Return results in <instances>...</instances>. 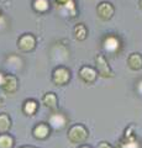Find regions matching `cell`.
<instances>
[{
	"label": "cell",
	"instance_id": "6da1fadb",
	"mask_svg": "<svg viewBox=\"0 0 142 148\" xmlns=\"http://www.w3.org/2000/svg\"><path fill=\"white\" fill-rule=\"evenodd\" d=\"M88 130L85 128V126L78 123L73 125V126L68 130V140L72 143H83L88 138Z\"/></svg>",
	"mask_w": 142,
	"mask_h": 148
},
{
	"label": "cell",
	"instance_id": "7a4b0ae2",
	"mask_svg": "<svg viewBox=\"0 0 142 148\" xmlns=\"http://www.w3.org/2000/svg\"><path fill=\"white\" fill-rule=\"evenodd\" d=\"M95 63H97V72L100 77L103 78H113L114 72L110 68L108 61L105 59L103 54H97L95 56Z\"/></svg>",
	"mask_w": 142,
	"mask_h": 148
},
{
	"label": "cell",
	"instance_id": "3957f363",
	"mask_svg": "<svg viewBox=\"0 0 142 148\" xmlns=\"http://www.w3.org/2000/svg\"><path fill=\"white\" fill-rule=\"evenodd\" d=\"M103 48L106 53L115 54L121 48V42L119 37L115 35H108L103 41Z\"/></svg>",
	"mask_w": 142,
	"mask_h": 148
},
{
	"label": "cell",
	"instance_id": "277c9868",
	"mask_svg": "<svg viewBox=\"0 0 142 148\" xmlns=\"http://www.w3.org/2000/svg\"><path fill=\"white\" fill-rule=\"evenodd\" d=\"M132 128L134 127L131 126L126 130L125 136H123V138L120 141L116 148H140V143L136 140L135 133L132 132Z\"/></svg>",
	"mask_w": 142,
	"mask_h": 148
},
{
	"label": "cell",
	"instance_id": "5b68a950",
	"mask_svg": "<svg viewBox=\"0 0 142 148\" xmlns=\"http://www.w3.org/2000/svg\"><path fill=\"white\" fill-rule=\"evenodd\" d=\"M71 79V72L66 67H57L52 73V80L57 85H64Z\"/></svg>",
	"mask_w": 142,
	"mask_h": 148
},
{
	"label": "cell",
	"instance_id": "8992f818",
	"mask_svg": "<svg viewBox=\"0 0 142 148\" xmlns=\"http://www.w3.org/2000/svg\"><path fill=\"white\" fill-rule=\"evenodd\" d=\"M97 14L102 20L106 21V20H110V18L114 16V14H115V8H114V5L111 3L102 1L97 8Z\"/></svg>",
	"mask_w": 142,
	"mask_h": 148
},
{
	"label": "cell",
	"instance_id": "52a82bcc",
	"mask_svg": "<svg viewBox=\"0 0 142 148\" xmlns=\"http://www.w3.org/2000/svg\"><path fill=\"white\" fill-rule=\"evenodd\" d=\"M17 47L24 52H31L36 47V38L35 36L31 34H25L22 35L19 40H17Z\"/></svg>",
	"mask_w": 142,
	"mask_h": 148
},
{
	"label": "cell",
	"instance_id": "ba28073f",
	"mask_svg": "<svg viewBox=\"0 0 142 148\" xmlns=\"http://www.w3.org/2000/svg\"><path fill=\"white\" fill-rule=\"evenodd\" d=\"M68 119L64 114L62 112H53L48 117V126H51L54 130H62L66 127Z\"/></svg>",
	"mask_w": 142,
	"mask_h": 148
},
{
	"label": "cell",
	"instance_id": "9c48e42d",
	"mask_svg": "<svg viewBox=\"0 0 142 148\" xmlns=\"http://www.w3.org/2000/svg\"><path fill=\"white\" fill-rule=\"evenodd\" d=\"M79 77L82 78L83 82L88 83V84H91V83H94L97 80L98 72H97V69H94L90 66H83L79 71Z\"/></svg>",
	"mask_w": 142,
	"mask_h": 148
},
{
	"label": "cell",
	"instance_id": "30bf717a",
	"mask_svg": "<svg viewBox=\"0 0 142 148\" xmlns=\"http://www.w3.org/2000/svg\"><path fill=\"white\" fill-rule=\"evenodd\" d=\"M17 84H19L17 78L15 75L9 74V75H5V80H4V84L1 85V88L4 89L5 92L12 94V92H15L17 90Z\"/></svg>",
	"mask_w": 142,
	"mask_h": 148
},
{
	"label": "cell",
	"instance_id": "8fae6325",
	"mask_svg": "<svg viewBox=\"0 0 142 148\" xmlns=\"http://www.w3.org/2000/svg\"><path fill=\"white\" fill-rule=\"evenodd\" d=\"M32 135L37 140H46L49 136V126L47 123H38L32 130Z\"/></svg>",
	"mask_w": 142,
	"mask_h": 148
},
{
	"label": "cell",
	"instance_id": "7c38bea8",
	"mask_svg": "<svg viewBox=\"0 0 142 148\" xmlns=\"http://www.w3.org/2000/svg\"><path fill=\"white\" fill-rule=\"evenodd\" d=\"M127 66L132 71H140L142 68V54L141 53H131L127 57Z\"/></svg>",
	"mask_w": 142,
	"mask_h": 148
},
{
	"label": "cell",
	"instance_id": "4fadbf2b",
	"mask_svg": "<svg viewBox=\"0 0 142 148\" xmlns=\"http://www.w3.org/2000/svg\"><path fill=\"white\" fill-rule=\"evenodd\" d=\"M37 108H38L37 101H35L32 99H29V100H26L25 103H24V106H22V111H24L26 115H30V116H32V115H35L36 111H37Z\"/></svg>",
	"mask_w": 142,
	"mask_h": 148
},
{
	"label": "cell",
	"instance_id": "5bb4252c",
	"mask_svg": "<svg viewBox=\"0 0 142 148\" xmlns=\"http://www.w3.org/2000/svg\"><path fill=\"white\" fill-rule=\"evenodd\" d=\"M42 101H43V104L47 106L48 109H56L57 108V103H58V99H57V96L54 92H47L43 98H42Z\"/></svg>",
	"mask_w": 142,
	"mask_h": 148
},
{
	"label": "cell",
	"instance_id": "9a60e30c",
	"mask_svg": "<svg viewBox=\"0 0 142 148\" xmlns=\"http://www.w3.org/2000/svg\"><path fill=\"white\" fill-rule=\"evenodd\" d=\"M74 36L78 41H84L88 37V30L84 24H78L74 27Z\"/></svg>",
	"mask_w": 142,
	"mask_h": 148
},
{
	"label": "cell",
	"instance_id": "2e32d148",
	"mask_svg": "<svg viewBox=\"0 0 142 148\" xmlns=\"http://www.w3.org/2000/svg\"><path fill=\"white\" fill-rule=\"evenodd\" d=\"M11 127V120L6 114H0V135L6 133Z\"/></svg>",
	"mask_w": 142,
	"mask_h": 148
},
{
	"label": "cell",
	"instance_id": "e0dca14e",
	"mask_svg": "<svg viewBox=\"0 0 142 148\" xmlns=\"http://www.w3.org/2000/svg\"><path fill=\"white\" fill-rule=\"evenodd\" d=\"M32 8L37 12H46L49 9V1L48 0H34Z\"/></svg>",
	"mask_w": 142,
	"mask_h": 148
},
{
	"label": "cell",
	"instance_id": "ac0fdd59",
	"mask_svg": "<svg viewBox=\"0 0 142 148\" xmlns=\"http://www.w3.org/2000/svg\"><path fill=\"white\" fill-rule=\"evenodd\" d=\"M14 138L9 133H1L0 135V148H12Z\"/></svg>",
	"mask_w": 142,
	"mask_h": 148
},
{
	"label": "cell",
	"instance_id": "d6986e66",
	"mask_svg": "<svg viewBox=\"0 0 142 148\" xmlns=\"http://www.w3.org/2000/svg\"><path fill=\"white\" fill-rule=\"evenodd\" d=\"M64 6H66V9L68 10V14H69L71 17H74L77 15V6H75L74 0H69V1H68Z\"/></svg>",
	"mask_w": 142,
	"mask_h": 148
},
{
	"label": "cell",
	"instance_id": "ffe728a7",
	"mask_svg": "<svg viewBox=\"0 0 142 148\" xmlns=\"http://www.w3.org/2000/svg\"><path fill=\"white\" fill-rule=\"evenodd\" d=\"M98 148H114V147L108 142H100L98 145Z\"/></svg>",
	"mask_w": 142,
	"mask_h": 148
},
{
	"label": "cell",
	"instance_id": "44dd1931",
	"mask_svg": "<svg viewBox=\"0 0 142 148\" xmlns=\"http://www.w3.org/2000/svg\"><path fill=\"white\" fill-rule=\"evenodd\" d=\"M137 91H139L140 94L142 95V79L139 83H137Z\"/></svg>",
	"mask_w": 142,
	"mask_h": 148
},
{
	"label": "cell",
	"instance_id": "7402d4cb",
	"mask_svg": "<svg viewBox=\"0 0 142 148\" xmlns=\"http://www.w3.org/2000/svg\"><path fill=\"white\" fill-rule=\"evenodd\" d=\"M4 80H5V75L3 73H0V86L4 84Z\"/></svg>",
	"mask_w": 142,
	"mask_h": 148
},
{
	"label": "cell",
	"instance_id": "603a6c76",
	"mask_svg": "<svg viewBox=\"0 0 142 148\" xmlns=\"http://www.w3.org/2000/svg\"><path fill=\"white\" fill-rule=\"evenodd\" d=\"M56 1L59 4V5H66V4L69 1V0H56Z\"/></svg>",
	"mask_w": 142,
	"mask_h": 148
},
{
	"label": "cell",
	"instance_id": "cb8c5ba5",
	"mask_svg": "<svg viewBox=\"0 0 142 148\" xmlns=\"http://www.w3.org/2000/svg\"><path fill=\"white\" fill-rule=\"evenodd\" d=\"M139 6H140V9L142 10V0H139Z\"/></svg>",
	"mask_w": 142,
	"mask_h": 148
},
{
	"label": "cell",
	"instance_id": "d4e9b609",
	"mask_svg": "<svg viewBox=\"0 0 142 148\" xmlns=\"http://www.w3.org/2000/svg\"><path fill=\"white\" fill-rule=\"evenodd\" d=\"M20 148H35V147H31V146H24V147H20Z\"/></svg>",
	"mask_w": 142,
	"mask_h": 148
},
{
	"label": "cell",
	"instance_id": "484cf974",
	"mask_svg": "<svg viewBox=\"0 0 142 148\" xmlns=\"http://www.w3.org/2000/svg\"><path fill=\"white\" fill-rule=\"evenodd\" d=\"M79 148H91V147H89V146H80Z\"/></svg>",
	"mask_w": 142,
	"mask_h": 148
},
{
	"label": "cell",
	"instance_id": "4316f807",
	"mask_svg": "<svg viewBox=\"0 0 142 148\" xmlns=\"http://www.w3.org/2000/svg\"><path fill=\"white\" fill-rule=\"evenodd\" d=\"M0 17H1V12H0Z\"/></svg>",
	"mask_w": 142,
	"mask_h": 148
}]
</instances>
